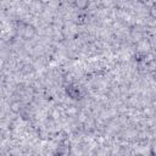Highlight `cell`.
<instances>
[{
  "mask_svg": "<svg viewBox=\"0 0 156 156\" xmlns=\"http://www.w3.org/2000/svg\"><path fill=\"white\" fill-rule=\"evenodd\" d=\"M10 110L13 112V113H18L20 110H21V104L20 101H12L10 104Z\"/></svg>",
  "mask_w": 156,
  "mask_h": 156,
  "instance_id": "cell-4",
  "label": "cell"
},
{
  "mask_svg": "<svg viewBox=\"0 0 156 156\" xmlns=\"http://www.w3.org/2000/svg\"><path fill=\"white\" fill-rule=\"evenodd\" d=\"M88 5H89V0H74V6L80 10H85Z\"/></svg>",
  "mask_w": 156,
  "mask_h": 156,
  "instance_id": "cell-3",
  "label": "cell"
},
{
  "mask_svg": "<svg viewBox=\"0 0 156 156\" xmlns=\"http://www.w3.org/2000/svg\"><path fill=\"white\" fill-rule=\"evenodd\" d=\"M35 33H37V30H35V28L33 26H26L24 29H23V34L22 35H23L24 39L29 40V39H33L34 38Z\"/></svg>",
  "mask_w": 156,
  "mask_h": 156,
  "instance_id": "cell-1",
  "label": "cell"
},
{
  "mask_svg": "<svg viewBox=\"0 0 156 156\" xmlns=\"http://www.w3.org/2000/svg\"><path fill=\"white\" fill-rule=\"evenodd\" d=\"M66 91H67L68 96L72 98V99H79L80 98V91L76 85H69Z\"/></svg>",
  "mask_w": 156,
  "mask_h": 156,
  "instance_id": "cell-2",
  "label": "cell"
},
{
  "mask_svg": "<svg viewBox=\"0 0 156 156\" xmlns=\"http://www.w3.org/2000/svg\"><path fill=\"white\" fill-rule=\"evenodd\" d=\"M149 13H150V16H151L152 18H155V17H156V5H152V6L150 7Z\"/></svg>",
  "mask_w": 156,
  "mask_h": 156,
  "instance_id": "cell-5",
  "label": "cell"
}]
</instances>
